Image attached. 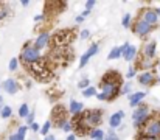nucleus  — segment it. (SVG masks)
Returning a JSON list of instances; mask_svg holds the SVG:
<instances>
[{
    "label": "nucleus",
    "instance_id": "1",
    "mask_svg": "<svg viewBox=\"0 0 160 140\" xmlns=\"http://www.w3.org/2000/svg\"><path fill=\"white\" fill-rule=\"evenodd\" d=\"M121 76L115 72L110 70L103 76L101 83H100V89L101 92H97V98L100 101H112L120 95V89H121Z\"/></svg>",
    "mask_w": 160,
    "mask_h": 140
},
{
    "label": "nucleus",
    "instance_id": "2",
    "mask_svg": "<svg viewBox=\"0 0 160 140\" xmlns=\"http://www.w3.org/2000/svg\"><path fill=\"white\" fill-rule=\"evenodd\" d=\"M28 70H30V73H31L38 81H41V83L50 81V78H52V72L48 70V67L45 65V62L42 61V58H41L38 62L28 65Z\"/></svg>",
    "mask_w": 160,
    "mask_h": 140
},
{
    "label": "nucleus",
    "instance_id": "3",
    "mask_svg": "<svg viewBox=\"0 0 160 140\" xmlns=\"http://www.w3.org/2000/svg\"><path fill=\"white\" fill-rule=\"evenodd\" d=\"M39 59H41V51L33 44H25V47L20 51V62L28 67V65L38 62Z\"/></svg>",
    "mask_w": 160,
    "mask_h": 140
},
{
    "label": "nucleus",
    "instance_id": "4",
    "mask_svg": "<svg viewBox=\"0 0 160 140\" xmlns=\"http://www.w3.org/2000/svg\"><path fill=\"white\" fill-rule=\"evenodd\" d=\"M145 137H149L152 140L160 139V115L159 117H151L145 125H143V131L140 132Z\"/></svg>",
    "mask_w": 160,
    "mask_h": 140
},
{
    "label": "nucleus",
    "instance_id": "5",
    "mask_svg": "<svg viewBox=\"0 0 160 140\" xmlns=\"http://www.w3.org/2000/svg\"><path fill=\"white\" fill-rule=\"evenodd\" d=\"M81 120H82V125L84 128H93L101 125L103 122V111L101 109H92V111H87L84 114H81Z\"/></svg>",
    "mask_w": 160,
    "mask_h": 140
},
{
    "label": "nucleus",
    "instance_id": "6",
    "mask_svg": "<svg viewBox=\"0 0 160 140\" xmlns=\"http://www.w3.org/2000/svg\"><path fill=\"white\" fill-rule=\"evenodd\" d=\"M151 118L149 114V107L148 106H138L134 112H132V122L135 128H143V125Z\"/></svg>",
    "mask_w": 160,
    "mask_h": 140
},
{
    "label": "nucleus",
    "instance_id": "7",
    "mask_svg": "<svg viewBox=\"0 0 160 140\" xmlns=\"http://www.w3.org/2000/svg\"><path fill=\"white\" fill-rule=\"evenodd\" d=\"M152 25H149V23H146L145 20H142V19H137L135 22H134V27H132V30H134V33L137 34V36H140V38H145V36H148L151 31H152Z\"/></svg>",
    "mask_w": 160,
    "mask_h": 140
},
{
    "label": "nucleus",
    "instance_id": "8",
    "mask_svg": "<svg viewBox=\"0 0 160 140\" xmlns=\"http://www.w3.org/2000/svg\"><path fill=\"white\" fill-rule=\"evenodd\" d=\"M67 122V114L64 111L62 106H56L53 109V122H52V126H56V128H62L64 123Z\"/></svg>",
    "mask_w": 160,
    "mask_h": 140
},
{
    "label": "nucleus",
    "instance_id": "9",
    "mask_svg": "<svg viewBox=\"0 0 160 140\" xmlns=\"http://www.w3.org/2000/svg\"><path fill=\"white\" fill-rule=\"evenodd\" d=\"M0 89H3L5 92L8 93V95H14V93L19 92L20 86H19V83H17L14 78H8V80H5V81L2 83Z\"/></svg>",
    "mask_w": 160,
    "mask_h": 140
},
{
    "label": "nucleus",
    "instance_id": "10",
    "mask_svg": "<svg viewBox=\"0 0 160 140\" xmlns=\"http://www.w3.org/2000/svg\"><path fill=\"white\" fill-rule=\"evenodd\" d=\"M156 53H157V42L156 41H151V42L145 44L143 50H142V58L154 59L156 58Z\"/></svg>",
    "mask_w": 160,
    "mask_h": 140
},
{
    "label": "nucleus",
    "instance_id": "11",
    "mask_svg": "<svg viewBox=\"0 0 160 140\" xmlns=\"http://www.w3.org/2000/svg\"><path fill=\"white\" fill-rule=\"evenodd\" d=\"M50 39H52V36L45 31V33H41L38 38H36V41H34V44L33 45L36 47L39 51H42L44 48H47V47L50 45Z\"/></svg>",
    "mask_w": 160,
    "mask_h": 140
},
{
    "label": "nucleus",
    "instance_id": "12",
    "mask_svg": "<svg viewBox=\"0 0 160 140\" xmlns=\"http://www.w3.org/2000/svg\"><path fill=\"white\" fill-rule=\"evenodd\" d=\"M142 20H145L146 23H149V25H156L157 22H159V16L156 14V9H143V13H142V17H140Z\"/></svg>",
    "mask_w": 160,
    "mask_h": 140
},
{
    "label": "nucleus",
    "instance_id": "13",
    "mask_svg": "<svg viewBox=\"0 0 160 140\" xmlns=\"http://www.w3.org/2000/svg\"><path fill=\"white\" fill-rule=\"evenodd\" d=\"M98 50H100V45H98V44H92L90 48L82 54V58H81V61H79V69H82V67L89 62V59H90L93 54H97V53H98Z\"/></svg>",
    "mask_w": 160,
    "mask_h": 140
},
{
    "label": "nucleus",
    "instance_id": "14",
    "mask_svg": "<svg viewBox=\"0 0 160 140\" xmlns=\"http://www.w3.org/2000/svg\"><path fill=\"white\" fill-rule=\"evenodd\" d=\"M138 83L143 84V86H152L156 83V76H154V73L151 70H146V72L138 75Z\"/></svg>",
    "mask_w": 160,
    "mask_h": 140
},
{
    "label": "nucleus",
    "instance_id": "15",
    "mask_svg": "<svg viewBox=\"0 0 160 140\" xmlns=\"http://www.w3.org/2000/svg\"><path fill=\"white\" fill-rule=\"evenodd\" d=\"M123 117H124V112H123V111L112 114V115H110V118H109V126H110V129L118 128V126L121 125V122H123Z\"/></svg>",
    "mask_w": 160,
    "mask_h": 140
},
{
    "label": "nucleus",
    "instance_id": "16",
    "mask_svg": "<svg viewBox=\"0 0 160 140\" xmlns=\"http://www.w3.org/2000/svg\"><path fill=\"white\" fill-rule=\"evenodd\" d=\"M129 47L128 42H124L121 47H113L112 50H110V53H109V56H107V59L109 61H113V59H118L120 56H123V53H124V50Z\"/></svg>",
    "mask_w": 160,
    "mask_h": 140
},
{
    "label": "nucleus",
    "instance_id": "17",
    "mask_svg": "<svg viewBox=\"0 0 160 140\" xmlns=\"http://www.w3.org/2000/svg\"><path fill=\"white\" fill-rule=\"evenodd\" d=\"M82 111H84V104H82V103H79V101H76V100H72L67 112H70L72 115H75V117H76V115H81V114H82Z\"/></svg>",
    "mask_w": 160,
    "mask_h": 140
},
{
    "label": "nucleus",
    "instance_id": "18",
    "mask_svg": "<svg viewBox=\"0 0 160 140\" xmlns=\"http://www.w3.org/2000/svg\"><path fill=\"white\" fill-rule=\"evenodd\" d=\"M143 98H145V92L131 93V96H129V106H131V107H138V106L142 104Z\"/></svg>",
    "mask_w": 160,
    "mask_h": 140
},
{
    "label": "nucleus",
    "instance_id": "19",
    "mask_svg": "<svg viewBox=\"0 0 160 140\" xmlns=\"http://www.w3.org/2000/svg\"><path fill=\"white\" fill-rule=\"evenodd\" d=\"M135 56H137V47L135 45H131L124 50V53H123V58L128 61V62H131V61H134L135 59Z\"/></svg>",
    "mask_w": 160,
    "mask_h": 140
},
{
    "label": "nucleus",
    "instance_id": "20",
    "mask_svg": "<svg viewBox=\"0 0 160 140\" xmlns=\"http://www.w3.org/2000/svg\"><path fill=\"white\" fill-rule=\"evenodd\" d=\"M9 14H11L9 6H8L6 3L0 2V22H3L5 19H8V17H9Z\"/></svg>",
    "mask_w": 160,
    "mask_h": 140
},
{
    "label": "nucleus",
    "instance_id": "21",
    "mask_svg": "<svg viewBox=\"0 0 160 140\" xmlns=\"http://www.w3.org/2000/svg\"><path fill=\"white\" fill-rule=\"evenodd\" d=\"M90 137H92V140H103L104 139V131L100 129V128H95V129L90 131Z\"/></svg>",
    "mask_w": 160,
    "mask_h": 140
},
{
    "label": "nucleus",
    "instance_id": "22",
    "mask_svg": "<svg viewBox=\"0 0 160 140\" xmlns=\"http://www.w3.org/2000/svg\"><path fill=\"white\" fill-rule=\"evenodd\" d=\"M27 131H28V126H27V125H22V126H19V128H17V132H16L17 140H25Z\"/></svg>",
    "mask_w": 160,
    "mask_h": 140
},
{
    "label": "nucleus",
    "instance_id": "23",
    "mask_svg": "<svg viewBox=\"0 0 160 140\" xmlns=\"http://www.w3.org/2000/svg\"><path fill=\"white\" fill-rule=\"evenodd\" d=\"M154 65V62H152V59H146V58H142V61H140V67L143 69V72H146V70H149L151 67Z\"/></svg>",
    "mask_w": 160,
    "mask_h": 140
},
{
    "label": "nucleus",
    "instance_id": "24",
    "mask_svg": "<svg viewBox=\"0 0 160 140\" xmlns=\"http://www.w3.org/2000/svg\"><path fill=\"white\" fill-rule=\"evenodd\" d=\"M17 114H19V117H20V118H27V115L30 114V107H28V104H27V103H23V104L19 107Z\"/></svg>",
    "mask_w": 160,
    "mask_h": 140
},
{
    "label": "nucleus",
    "instance_id": "25",
    "mask_svg": "<svg viewBox=\"0 0 160 140\" xmlns=\"http://www.w3.org/2000/svg\"><path fill=\"white\" fill-rule=\"evenodd\" d=\"M11 115H12L11 106H3V107L0 109V117H2V118H9Z\"/></svg>",
    "mask_w": 160,
    "mask_h": 140
},
{
    "label": "nucleus",
    "instance_id": "26",
    "mask_svg": "<svg viewBox=\"0 0 160 140\" xmlns=\"http://www.w3.org/2000/svg\"><path fill=\"white\" fill-rule=\"evenodd\" d=\"M82 95H84L86 98L95 96V95H97V87H95V86H89L87 89H84V91H82Z\"/></svg>",
    "mask_w": 160,
    "mask_h": 140
},
{
    "label": "nucleus",
    "instance_id": "27",
    "mask_svg": "<svg viewBox=\"0 0 160 140\" xmlns=\"http://www.w3.org/2000/svg\"><path fill=\"white\" fill-rule=\"evenodd\" d=\"M50 129H52V122H45L42 126H41V129H39V132L42 134V136H48V132H50Z\"/></svg>",
    "mask_w": 160,
    "mask_h": 140
},
{
    "label": "nucleus",
    "instance_id": "28",
    "mask_svg": "<svg viewBox=\"0 0 160 140\" xmlns=\"http://www.w3.org/2000/svg\"><path fill=\"white\" fill-rule=\"evenodd\" d=\"M131 20H132V16H131V14H124V17H123V20H121L123 28H131Z\"/></svg>",
    "mask_w": 160,
    "mask_h": 140
},
{
    "label": "nucleus",
    "instance_id": "29",
    "mask_svg": "<svg viewBox=\"0 0 160 140\" xmlns=\"http://www.w3.org/2000/svg\"><path fill=\"white\" fill-rule=\"evenodd\" d=\"M17 67H19V59H17V58H12V59L9 61L8 69H9L11 72H16V70H17Z\"/></svg>",
    "mask_w": 160,
    "mask_h": 140
},
{
    "label": "nucleus",
    "instance_id": "30",
    "mask_svg": "<svg viewBox=\"0 0 160 140\" xmlns=\"http://www.w3.org/2000/svg\"><path fill=\"white\" fill-rule=\"evenodd\" d=\"M89 84H90L89 78H84V80H81V81L78 83V87H79L81 91H84V89H87V87H89Z\"/></svg>",
    "mask_w": 160,
    "mask_h": 140
},
{
    "label": "nucleus",
    "instance_id": "31",
    "mask_svg": "<svg viewBox=\"0 0 160 140\" xmlns=\"http://www.w3.org/2000/svg\"><path fill=\"white\" fill-rule=\"evenodd\" d=\"M34 117H36V114H34V111H30V114L27 115V123L31 126L33 123H34Z\"/></svg>",
    "mask_w": 160,
    "mask_h": 140
},
{
    "label": "nucleus",
    "instance_id": "32",
    "mask_svg": "<svg viewBox=\"0 0 160 140\" xmlns=\"http://www.w3.org/2000/svg\"><path fill=\"white\" fill-rule=\"evenodd\" d=\"M61 129H62L64 132H70V131L73 129V126H72V122H70V120H67V122L64 123V126H62Z\"/></svg>",
    "mask_w": 160,
    "mask_h": 140
},
{
    "label": "nucleus",
    "instance_id": "33",
    "mask_svg": "<svg viewBox=\"0 0 160 140\" xmlns=\"http://www.w3.org/2000/svg\"><path fill=\"white\" fill-rule=\"evenodd\" d=\"M103 140H120V139H118V136L113 132V129H110V131H109V134H107Z\"/></svg>",
    "mask_w": 160,
    "mask_h": 140
},
{
    "label": "nucleus",
    "instance_id": "34",
    "mask_svg": "<svg viewBox=\"0 0 160 140\" xmlns=\"http://www.w3.org/2000/svg\"><path fill=\"white\" fill-rule=\"evenodd\" d=\"M137 75V67H129L128 73H126V78H134Z\"/></svg>",
    "mask_w": 160,
    "mask_h": 140
},
{
    "label": "nucleus",
    "instance_id": "35",
    "mask_svg": "<svg viewBox=\"0 0 160 140\" xmlns=\"http://www.w3.org/2000/svg\"><path fill=\"white\" fill-rule=\"evenodd\" d=\"M129 92H131V86H129V84H123L121 89H120V93L124 95V93H129Z\"/></svg>",
    "mask_w": 160,
    "mask_h": 140
},
{
    "label": "nucleus",
    "instance_id": "36",
    "mask_svg": "<svg viewBox=\"0 0 160 140\" xmlns=\"http://www.w3.org/2000/svg\"><path fill=\"white\" fill-rule=\"evenodd\" d=\"M95 3H97L95 0H89V2H86V9H87V11H92V8L95 6Z\"/></svg>",
    "mask_w": 160,
    "mask_h": 140
},
{
    "label": "nucleus",
    "instance_id": "37",
    "mask_svg": "<svg viewBox=\"0 0 160 140\" xmlns=\"http://www.w3.org/2000/svg\"><path fill=\"white\" fill-rule=\"evenodd\" d=\"M90 38V31L89 30H82L81 31V39H89Z\"/></svg>",
    "mask_w": 160,
    "mask_h": 140
},
{
    "label": "nucleus",
    "instance_id": "38",
    "mask_svg": "<svg viewBox=\"0 0 160 140\" xmlns=\"http://www.w3.org/2000/svg\"><path fill=\"white\" fill-rule=\"evenodd\" d=\"M30 128H31V129H33L34 132H39V129H41V126H39V125H38L36 122H34V123H33V125H31Z\"/></svg>",
    "mask_w": 160,
    "mask_h": 140
},
{
    "label": "nucleus",
    "instance_id": "39",
    "mask_svg": "<svg viewBox=\"0 0 160 140\" xmlns=\"http://www.w3.org/2000/svg\"><path fill=\"white\" fill-rule=\"evenodd\" d=\"M137 140H152V139H149V137H145L143 134H138V137H137Z\"/></svg>",
    "mask_w": 160,
    "mask_h": 140
},
{
    "label": "nucleus",
    "instance_id": "40",
    "mask_svg": "<svg viewBox=\"0 0 160 140\" xmlns=\"http://www.w3.org/2000/svg\"><path fill=\"white\" fill-rule=\"evenodd\" d=\"M42 19H44V14H39V16H36V17H34V20H36V22H41Z\"/></svg>",
    "mask_w": 160,
    "mask_h": 140
},
{
    "label": "nucleus",
    "instance_id": "41",
    "mask_svg": "<svg viewBox=\"0 0 160 140\" xmlns=\"http://www.w3.org/2000/svg\"><path fill=\"white\" fill-rule=\"evenodd\" d=\"M75 20H76V23H81V22H84V17H82V16H78Z\"/></svg>",
    "mask_w": 160,
    "mask_h": 140
},
{
    "label": "nucleus",
    "instance_id": "42",
    "mask_svg": "<svg viewBox=\"0 0 160 140\" xmlns=\"http://www.w3.org/2000/svg\"><path fill=\"white\" fill-rule=\"evenodd\" d=\"M8 140H17V136H16V132H14V134H9V136H8Z\"/></svg>",
    "mask_w": 160,
    "mask_h": 140
},
{
    "label": "nucleus",
    "instance_id": "43",
    "mask_svg": "<svg viewBox=\"0 0 160 140\" xmlns=\"http://www.w3.org/2000/svg\"><path fill=\"white\" fill-rule=\"evenodd\" d=\"M65 140H76V136H75V134H70V136H67Z\"/></svg>",
    "mask_w": 160,
    "mask_h": 140
},
{
    "label": "nucleus",
    "instance_id": "44",
    "mask_svg": "<svg viewBox=\"0 0 160 140\" xmlns=\"http://www.w3.org/2000/svg\"><path fill=\"white\" fill-rule=\"evenodd\" d=\"M89 14H90V11H87V9H84V11H82V14H81V16H82V17H87V16H89Z\"/></svg>",
    "mask_w": 160,
    "mask_h": 140
},
{
    "label": "nucleus",
    "instance_id": "45",
    "mask_svg": "<svg viewBox=\"0 0 160 140\" xmlns=\"http://www.w3.org/2000/svg\"><path fill=\"white\" fill-rule=\"evenodd\" d=\"M44 140H56V139H54L53 136H50V134H48V136H47V137H45Z\"/></svg>",
    "mask_w": 160,
    "mask_h": 140
},
{
    "label": "nucleus",
    "instance_id": "46",
    "mask_svg": "<svg viewBox=\"0 0 160 140\" xmlns=\"http://www.w3.org/2000/svg\"><path fill=\"white\" fill-rule=\"evenodd\" d=\"M3 106H5V104H3V96H2V95H0V109H2V107H3Z\"/></svg>",
    "mask_w": 160,
    "mask_h": 140
},
{
    "label": "nucleus",
    "instance_id": "47",
    "mask_svg": "<svg viewBox=\"0 0 160 140\" xmlns=\"http://www.w3.org/2000/svg\"><path fill=\"white\" fill-rule=\"evenodd\" d=\"M28 5H30V2H27V0L22 2V6H28Z\"/></svg>",
    "mask_w": 160,
    "mask_h": 140
},
{
    "label": "nucleus",
    "instance_id": "48",
    "mask_svg": "<svg viewBox=\"0 0 160 140\" xmlns=\"http://www.w3.org/2000/svg\"><path fill=\"white\" fill-rule=\"evenodd\" d=\"M156 14H157V16H160V8H157V9H156Z\"/></svg>",
    "mask_w": 160,
    "mask_h": 140
},
{
    "label": "nucleus",
    "instance_id": "49",
    "mask_svg": "<svg viewBox=\"0 0 160 140\" xmlns=\"http://www.w3.org/2000/svg\"><path fill=\"white\" fill-rule=\"evenodd\" d=\"M159 70H160V64H159Z\"/></svg>",
    "mask_w": 160,
    "mask_h": 140
},
{
    "label": "nucleus",
    "instance_id": "50",
    "mask_svg": "<svg viewBox=\"0 0 160 140\" xmlns=\"http://www.w3.org/2000/svg\"><path fill=\"white\" fill-rule=\"evenodd\" d=\"M159 83H160V78H159Z\"/></svg>",
    "mask_w": 160,
    "mask_h": 140
}]
</instances>
